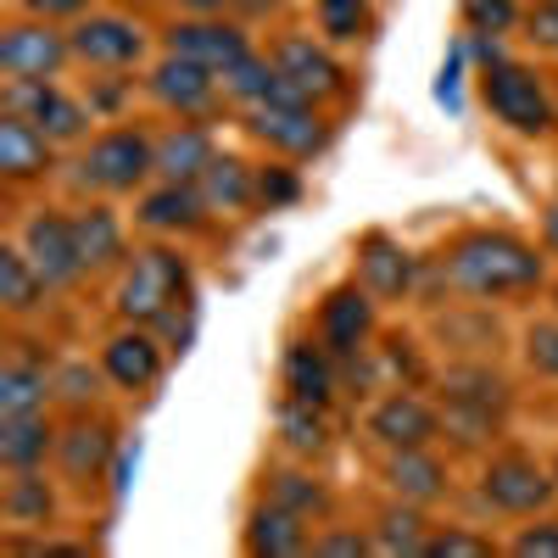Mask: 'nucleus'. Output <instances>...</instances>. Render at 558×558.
<instances>
[{"label":"nucleus","instance_id":"obj_1","mask_svg":"<svg viewBox=\"0 0 558 558\" xmlns=\"http://www.w3.org/2000/svg\"><path fill=\"white\" fill-rule=\"evenodd\" d=\"M441 274H447L452 291L497 302V296H514V291L542 286V257L520 235H508V229H470V235H458L447 246Z\"/></svg>","mask_w":558,"mask_h":558},{"label":"nucleus","instance_id":"obj_2","mask_svg":"<svg viewBox=\"0 0 558 558\" xmlns=\"http://www.w3.org/2000/svg\"><path fill=\"white\" fill-rule=\"evenodd\" d=\"M508 408H514V391H508V380L497 375V368H486V363L447 368V380H441V430L458 447L497 441Z\"/></svg>","mask_w":558,"mask_h":558},{"label":"nucleus","instance_id":"obj_3","mask_svg":"<svg viewBox=\"0 0 558 558\" xmlns=\"http://www.w3.org/2000/svg\"><path fill=\"white\" fill-rule=\"evenodd\" d=\"M191 296V263L168 246H146L123 263V279H118V318L123 324H157Z\"/></svg>","mask_w":558,"mask_h":558},{"label":"nucleus","instance_id":"obj_4","mask_svg":"<svg viewBox=\"0 0 558 558\" xmlns=\"http://www.w3.org/2000/svg\"><path fill=\"white\" fill-rule=\"evenodd\" d=\"M146 173H157V140L140 129H112L101 140H89V151L78 157V184L101 196H123L140 191Z\"/></svg>","mask_w":558,"mask_h":558},{"label":"nucleus","instance_id":"obj_5","mask_svg":"<svg viewBox=\"0 0 558 558\" xmlns=\"http://www.w3.org/2000/svg\"><path fill=\"white\" fill-rule=\"evenodd\" d=\"M481 96H486L492 118L514 134H547L558 118V101L547 96V84L520 62H492L481 73Z\"/></svg>","mask_w":558,"mask_h":558},{"label":"nucleus","instance_id":"obj_6","mask_svg":"<svg viewBox=\"0 0 558 558\" xmlns=\"http://www.w3.org/2000/svg\"><path fill=\"white\" fill-rule=\"evenodd\" d=\"M17 246L28 252V263L45 274V286L62 291L73 279H84V257H78V229H73V213H57V207H39L23 218L17 229Z\"/></svg>","mask_w":558,"mask_h":558},{"label":"nucleus","instance_id":"obj_7","mask_svg":"<svg viewBox=\"0 0 558 558\" xmlns=\"http://www.w3.org/2000/svg\"><path fill=\"white\" fill-rule=\"evenodd\" d=\"M553 492H558V481L525 452H497L486 463V475H481V497L497 508V514H514V520H536L553 502Z\"/></svg>","mask_w":558,"mask_h":558},{"label":"nucleus","instance_id":"obj_8","mask_svg":"<svg viewBox=\"0 0 558 558\" xmlns=\"http://www.w3.org/2000/svg\"><path fill=\"white\" fill-rule=\"evenodd\" d=\"M246 123H252V134L263 140V146H274L279 157H296V162L318 157L324 146H330V123L318 118L313 101H296V96H274V101L252 107Z\"/></svg>","mask_w":558,"mask_h":558},{"label":"nucleus","instance_id":"obj_9","mask_svg":"<svg viewBox=\"0 0 558 558\" xmlns=\"http://www.w3.org/2000/svg\"><path fill=\"white\" fill-rule=\"evenodd\" d=\"M274 68H279V89L286 96H296V101H330V96H341V68H336V57L324 51V45H313L307 34H291V39H279L274 45V57H268Z\"/></svg>","mask_w":558,"mask_h":558},{"label":"nucleus","instance_id":"obj_10","mask_svg":"<svg viewBox=\"0 0 558 558\" xmlns=\"http://www.w3.org/2000/svg\"><path fill=\"white\" fill-rule=\"evenodd\" d=\"M73 57V34H57L45 17L34 23H12L0 34V68L7 78H57Z\"/></svg>","mask_w":558,"mask_h":558},{"label":"nucleus","instance_id":"obj_11","mask_svg":"<svg viewBox=\"0 0 558 558\" xmlns=\"http://www.w3.org/2000/svg\"><path fill=\"white\" fill-rule=\"evenodd\" d=\"M0 107L17 112V118H28V123H39L51 140H78L84 123H89L84 101L62 96L51 78H7V89H0Z\"/></svg>","mask_w":558,"mask_h":558},{"label":"nucleus","instance_id":"obj_12","mask_svg":"<svg viewBox=\"0 0 558 558\" xmlns=\"http://www.w3.org/2000/svg\"><path fill=\"white\" fill-rule=\"evenodd\" d=\"M318 341L330 347L341 363L363 357L368 341H375V291L368 286H341L324 296L318 307Z\"/></svg>","mask_w":558,"mask_h":558},{"label":"nucleus","instance_id":"obj_13","mask_svg":"<svg viewBox=\"0 0 558 558\" xmlns=\"http://www.w3.org/2000/svg\"><path fill=\"white\" fill-rule=\"evenodd\" d=\"M368 436H375L386 452H402V447H430L441 436V408L413 397V391H391L368 408Z\"/></svg>","mask_w":558,"mask_h":558},{"label":"nucleus","instance_id":"obj_14","mask_svg":"<svg viewBox=\"0 0 558 558\" xmlns=\"http://www.w3.org/2000/svg\"><path fill=\"white\" fill-rule=\"evenodd\" d=\"M118 458V430L107 425V418H73V425L57 436V470L68 486L89 492L101 475H107V463Z\"/></svg>","mask_w":558,"mask_h":558},{"label":"nucleus","instance_id":"obj_15","mask_svg":"<svg viewBox=\"0 0 558 558\" xmlns=\"http://www.w3.org/2000/svg\"><path fill=\"white\" fill-rule=\"evenodd\" d=\"M162 336L151 330V324H123L118 336H107L101 347V368H107V380L123 386V391H146L162 380Z\"/></svg>","mask_w":558,"mask_h":558},{"label":"nucleus","instance_id":"obj_16","mask_svg":"<svg viewBox=\"0 0 558 558\" xmlns=\"http://www.w3.org/2000/svg\"><path fill=\"white\" fill-rule=\"evenodd\" d=\"M168 51L173 57H191L213 73H229L241 57H252V45H246V28L241 23H223V17H184L168 28Z\"/></svg>","mask_w":558,"mask_h":558},{"label":"nucleus","instance_id":"obj_17","mask_svg":"<svg viewBox=\"0 0 558 558\" xmlns=\"http://www.w3.org/2000/svg\"><path fill=\"white\" fill-rule=\"evenodd\" d=\"M151 96L168 107V112H179V118H202L218 96H223V84H218V73L213 68H202V62H191V57H162L157 68H151Z\"/></svg>","mask_w":558,"mask_h":558},{"label":"nucleus","instance_id":"obj_18","mask_svg":"<svg viewBox=\"0 0 558 558\" xmlns=\"http://www.w3.org/2000/svg\"><path fill=\"white\" fill-rule=\"evenodd\" d=\"M140 51H146V34H140V23H129V17L101 12V17H84L73 28V57L89 62V68H134Z\"/></svg>","mask_w":558,"mask_h":558},{"label":"nucleus","instance_id":"obj_19","mask_svg":"<svg viewBox=\"0 0 558 558\" xmlns=\"http://www.w3.org/2000/svg\"><path fill=\"white\" fill-rule=\"evenodd\" d=\"M341 357L324 347L318 336L313 341H291L286 347V363H279V380H286V397H296V402H330L336 397V386H341V368H336Z\"/></svg>","mask_w":558,"mask_h":558},{"label":"nucleus","instance_id":"obj_20","mask_svg":"<svg viewBox=\"0 0 558 558\" xmlns=\"http://www.w3.org/2000/svg\"><path fill=\"white\" fill-rule=\"evenodd\" d=\"M51 151H57V140L45 134L39 123L7 112L0 118V173H7L12 184H34L51 173Z\"/></svg>","mask_w":558,"mask_h":558},{"label":"nucleus","instance_id":"obj_21","mask_svg":"<svg viewBox=\"0 0 558 558\" xmlns=\"http://www.w3.org/2000/svg\"><path fill=\"white\" fill-rule=\"evenodd\" d=\"M218 162L213 134L202 123H173L168 134H157V179L168 184H202V173Z\"/></svg>","mask_w":558,"mask_h":558},{"label":"nucleus","instance_id":"obj_22","mask_svg":"<svg viewBox=\"0 0 558 558\" xmlns=\"http://www.w3.org/2000/svg\"><path fill=\"white\" fill-rule=\"evenodd\" d=\"M246 553L257 558H291V553H313V531L302 514H291V508L279 502H257L252 520H246Z\"/></svg>","mask_w":558,"mask_h":558},{"label":"nucleus","instance_id":"obj_23","mask_svg":"<svg viewBox=\"0 0 558 558\" xmlns=\"http://www.w3.org/2000/svg\"><path fill=\"white\" fill-rule=\"evenodd\" d=\"M57 425L45 413H0V463L12 470H39L45 458H57Z\"/></svg>","mask_w":558,"mask_h":558},{"label":"nucleus","instance_id":"obj_24","mask_svg":"<svg viewBox=\"0 0 558 558\" xmlns=\"http://www.w3.org/2000/svg\"><path fill=\"white\" fill-rule=\"evenodd\" d=\"M140 223L151 229V235H184V229H202V218H207V202H202V191L196 184H157L151 196H140V213H134Z\"/></svg>","mask_w":558,"mask_h":558},{"label":"nucleus","instance_id":"obj_25","mask_svg":"<svg viewBox=\"0 0 558 558\" xmlns=\"http://www.w3.org/2000/svg\"><path fill=\"white\" fill-rule=\"evenodd\" d=\"M386 486L402 497V502H441L447 497V470L430 447H402L386 458Z\"/></svg>","mask_w":558,"mask_h":558},{"label":"nucleus","instance_id":"obj_26","mask_svg":"<svg viewBox=\"0 0 558 558\" xmlns=\"http://www.w3.org/2000/svg\"><path fill=\"white\" fill-rule=\"evenodd\" d=\"M357 286H368L380 302L408 296L413 291V257L391 241V235H368L357 246Z\"/></svg>","mask_w":558,"mask_h":558},{"label":"nucleus","instance_id":"obj_27","mask_svg":"<svg viewBox=\"0 0 558 558\" xmlns=\"http://www.w3.org/2000/svg\"><path fill=\"white\" fill-rule=\"evenodd\" d=\"M73 229H78L84 274H112V268L129 263V241H123L118 213H107V207H84V213H73Z\"/></svg>","mask_w":558,"mask_h":558},{"label":"nucleus","instance_id":"obj_28","mask_svg":"<svg viewBox=\"0 0 558 558\" xmlns=\"http://www.w3.org/2000/svg\"><path fill=\"white\" fill-rule=\"evenodd\" d=\"M57 397V375L45 363L12 352L0 363V413H45V402Z\"/></svg>","mask_w":558,"mask_h":558},{"label":"nucleus","instance_id":"obj_29","mask_svg":"<svg viewBox=\"0 0 558 558\" xmlns=\"http://www.w3.org/2000/svg\"><path fill=\"white\" fill-rule=\"evenodd\" d=\"M0 514L23 531H39V525L57 520V492L39 481V470H12L7 492H0Z\"/></svg>","mask_w":558,"mask_h":558},{"label":"nucleus","instance_id":"obj_30","mask_svg":"<svg viewBox=\"0 0 558 558\" xmlns=\"http://www.w3.org/2000/svg\"><path fill=\"white\" fill-rule=\"evenodd\" d=\"M202 202H207V213H246L252 202H257V173L241 162V157H218L207 173H202Z\"/></svg>","mask_w":558,"mask_h":558},{"label":"nucleus","instance_id":"obj_31","mask_svg":"<svg viewBox=\"0 0 558 558\" xmlns=\"http://www.w3.org/2000/svg\"><path fill=\"white\" fill-rule=\"evenodd\" d=\"M274 430H279V441H286L296 458H318L324 447H330V418H324L318 402L286 397V402L274 408Z\"/></svg>","mask_w":558,"mask_h":558},{"label":"nucleus","instance_id":"obj_32","mask_svg":"<svg viewBox=\"0 0 558 558\" xmlns=\"http://www.w3.org/2000/svg\"><path fill=\"white\" fill-rule=\"evenodd\" d=\"M45 274L28 263V252L12 241V246H0V302H7L12 318H28L39 302H45Z\"/></svg>","mask_w":558,"mask_h":558},{"label":"nucleus","instance_id":"obj_33","mask_svg":"<svg viewBox=\"0 0 558 558\" xmlns=\"http://www.w3.org/2000/svg\"><path fill=\"white\" fill-rule=\"evenodd\" d=\"M263 497L279 502V508H291V514H302V520L330 514V492H324V481H313L302 470H268L263 475Z\"/></svg>","mask_w":558,"mask_h":558},{"label":"nucleus","instance_id":"obj_34","mask_svg":"<svg viewBox=\"0 0 558 558\" xmlns=\"http://www.w3.org/2000/svg\"><path fill=\"white\" fill-rule=\"evenodd\" d=\"M218 84H223V96L235 101L241 112H252V107H263L274 96H286V89H279V68L263 62V57H241L229 73H218Z\"/></svg>","mask_w":558,"mask_h":558},{"label":"nucleus","instance_id":"obj_35","mask_svg":"<svg viewBox=\"0 0 558 558\" xmlns=\"http://www.w3.org/2000/svg\"><path fill=\"white\" fill-rule=\"evenodd\" d=\"M380 531H375V553H408V558H418L425 553V542H430V525H425V514H418V502H391L386 514L375 520Z\"/></svg>","mask_w":558,"mask_h":558},{"label":"nucleus","instance_id":"obj_36","mask_svg":"<svg viewBox=\"0 0 558 558\" xmlns=\"http://www.w3.org/2000/svg\"><path fill=\"white\" fill-rule=\"evenodd\" d=\"M318 28L330 39H357L368 28V0H318Z\"/></svg>","mask_w":558,"mask_h":558},{"label":"nucleus","instance_id":"obj_37","mask_svg":"<svg viewBox=\"0 0 558 558\" xmlns=\"http://www.w3.org/2000/svg\"><path fill=\"white\" fill-rule=\"evenodd\" d=\"M425 553H430V558H492V542H486V536H470V531H458V525H447V531H430Z\"/></svg>","mask_w":558,"mask_h":558},{"label":"nucleus","instance_id":"obj_38","mask_svg":"<svg viewBox=\"0 0 558 558\" xmlns=\"http://www.w3.org/2000/svg\"><path fill=\"white\" fill-rule=\"evenodd\" d=\"M101 375H107V368H101ZM101 375H96L89 363H68V368H57V397H62L68 408H78V413H84V402H96Z\"/></svg>","mask_w":558,"mask_h":558},{"label":"nucleus","instance_id":"obj_39","mask_svg":"<svg viewBox=\"0 0 558 558\" xmlns=\"http://www.w3.org/2000/svg\"><path fill=\"white\" fill-rule=\"evenodd\" d=\"M525 357H531L536 375H553V380H558V318L531 324V336H525Z\"/></svg>","mask_w":558,"mask_h":558},{"label":"nucleus","instance_id":"obj_40","mask_svg":"<svg viewBox=\"0 0 558 558\" xmlns=\"http://www.w3.org/2000/svg\"><path fill=\"white\" fill-rule=\"evenodd\" d=\"M514 23H520L514 0H470V28L475 34H508Z\"/></svg>","mask_w":558,"mask_h":558},{"label":"nucleus","instance_id":"obj_41","mask_svg":"<svg viewBox=\"0 0 558 558\" xmlns=\"http://www.w3.org/2000/svg\"><path fill=\"white\" fill-rule=\"evenodd\" d=\"M514 553L520 558H558V520H536L514 536Z\"/></svg>","mask_w":558,"mask_h":558},{"label":"nucleus","instance_id":"obj_42","mask_svg":"<svg viewBox=\"0 0 558 558\" xmlns=\"http://www.w3.org/2000/svg\"><path fill=\"white\" fill-rule=\"evenodd\" d=\"M296 196H302V184H296L291 168H263L257 173V202L279 207V202H296Z\"/></svg>","mask_w":558,"mask_h":558},{"label":"nucleus","instance_id":"obj_43","mask_svg":"<svg viewBox=\"0 0 558 558\" xmlns=\"http://www.w3.org/2000/svg\"><path fill=\"white\" fill-rule=\"evenodd\" d=\"M525 34L542 45V51H558V0H536L525 12Z\"/></svg>","mask_w":558,"mask_h":558},{"label":"nucleus","instance_id":"obj_44","mask_svg":"<svg viewBox=\"0 0 558 558\" xmlns=\"http://www.w3.org/2000/svg\"><path fill=\"white\" fill-rule=\"evenodd\" d=\"M375 542H368L363 531H324V536H313V553L318 558H352V553H368Z\"/></svg>","mask_w":558,"mask_h":558},{"label":"nucleus","instance_id":"obj_45","mask_svg":"<svg viewBox=\"0 0 558 558\" xmlns=\"http://www.w3.org/2000/svg\"><path fill=\"white\" fill-rule=\"evenodd\" d=\"M17 7L28 17H45V23H57V17H84L89 0H17Z\"/></svg>","mask_w":558,"mask_h":558},{"label":"nucleus","instance_id":"obj_46","mask_svg":"<svg viewBox=\"0 0 558 558\" xmlns=\"http://www.w3.org/2000/svg\"><path fill=\"white\" fill-rule=\"evenodd\" d=\"M184 7H191V17H223L229 0H184Z\"/></svg>","mask_w":558,"mask_h":558},{"label":"nucleus","instance_id":"obj_47","mask_svg":"<svg viewBox=\"0 0 558 558\" xmlns=\"http://www.w3.org/2000/svg\"><path fill=\"white\" fill-rule=\"evenodd\" d=\"M542 229H547V246H553V252H558V207H553V213H547V223H542Z\"/></svg>","mask_w":558,"mask_h":558},{"label":"nucleus","instance_id":"obj_48","mask_svg":"<svg viewBox=\"0 0 558 558\" xmlns=\"http://www.w3.org/2000/svg\"><path fill=\"white\" fill-rule=\"evenodd\" d=\"M235 7H246V12H274L279 0H235Z\"/></svg>","mask_w":558,"mask_h":558},{"label":"nucleus","instance_id":"obj_49","mask_svg":"<svg viewBox=\"0 0 558 558\" xmlns=\"http://www.w3.org/2000/svg\"><path fill=\"white\" fill-rule=\"evenodd\" d=\"M553 481H558V463H553Z\"/></svg>","mask_w":558,"mask_h":558}]
</instances>
